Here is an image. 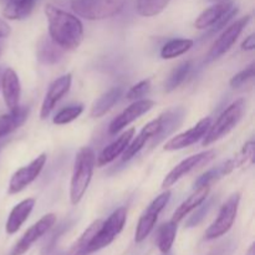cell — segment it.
Here are the masks:
<instances>
[{"instance_id":"obj_1","label":"cell","mask_w":255,"mask_h":255,"mask_svg":"<svg viewBox=\"0 0 255 255\" xmlns=\"http://www.w3.org/2000/svg\"><path fill=\"white\" fill-rule=\"evenodd\" d=\"M45 15L49 22L50 39L64 50H76L84 40V25L75 15L47 4Z\"/></svg>"},{"instance_id":"obj_2","label":"cell","mask_w":255,"mask_h":255,"mask_svg":"<svg viewBox=\"0 0 255 255\" xmlns=\"http://www.w3.org/2000/svg\"><path fill=\"white\" fill-rule=\"evenodd\" d=\"M96 156L91 147H82L76 154L70 183V201L74 206L81 202L94 174Z\"/></svg>"},{"instance_id":"obj_3","label":"cell","mask_w":255,"mask_h":255,"mask_svg":"<svg viewBox=\"0 0 255 255\" xmlns=\"http://www.w3.org/2000/svg\"><path fill=\"white\" fill-rule=\"evenodd\" d=\"M244 111H246V102H244V100H237L233 104L229 105L222 112L221 116L217 119V121L209 126L206 136L203 137L202 144L207 147L213 143V142L221 139L227 133H229L239 124Z\"/></svg>"},{"instance_id":"obj_4","label":"cell","mask_w":255,"mask_h":255,"mask_svg":"<svg viewBox=\"0 0 255 255\" xmlns=\"http://www.w3.org/2000/svg\"><path fill=\"white\" fill-rule=\"evenodd\" d=\"M126 0H71V7L87 20H104L119 14Z\"/></svg>"},{"instance_id":"obj_5","label":"cell","mask_w":255,"mask_h":255,"mask_svg":"<svg viewBox=\"0 0 255 255\" xmlns=\"http://www.w3.org/2000/svg\"><path fill=\"white\" fill-rule=\"evenodd\" d=\"M126 219L127 209L124 207L116 209L106 221L101 223L99 231L96 232L94 238L90 242L87 253L90 254L94 253V252H99L100 249L109 247L122 232L125 224H126Z\"/></svg>"},{"instance_id":"obj_6","label":"cell","mask_w":255,"mask_h":255,"mask_svg":"<svg viewBox=\"0 0 255 255\" xmlns=\"http://www.w3.org/2000/svg\"><path fill=\"white\" fill-rule=\"evenodd\" d=\"M239 202H241V194L239 193L232 194L227 199L226 203L222 206L217 219L211 224V227L207 229L206 234H204L207 241H213V239L221 238L224 234L228 233L229 229L233 227L234 222H236L237 214H238Z\"/></svg>"},{"instance_id":"obj_7","label":"cell","mask_w":255,"mask_h":255,"mask_svg":"<svg viewBox=\"0 0 255 255\" xmlns=\"http://www.w3.org/2000/svg\"><path fill=\"white\" fill-rule=\"evenodd\" d=\"M171 196V191H166L162 194H159V196L149 204L148 208L146 209V212L142 214L141 218H139L138 221V224H137L136 233H134V241H136V243H141V242H143L144 239L151 234L154 226H156L159 213H161L164 209V207L168 204Z\"/></svg>"},{"instance_id":"obj_8","label":"cell","mask_w":255,"mask_h":255,"mask_svg":"<svg viewBox=\"0 0 255 255\" xmlns=\"http://www.w3.org/2000/svg\"><path fill=\"white\" fill-rule=\"evenodd\" d=\"M249 21H251V15H247V16L241 17V19H238L237 21H234L233 24L227 26V29L222 32L221 36H219L218 39L216 40V42L212 45L211 50H209L208 55H207L206 61H214V60L223 56L227 51H229L231 47L236 44L239 35H241L242 31L246 29V26L248 25Z\"/></svg>"},{"instance_id":"obj_9","label":"cell","mask_w":255,"mask_h":255,"mask_svg":"<svg viewBox=\"0 0 255 255\" xmlns=\"http://www.w3.org/2000/svg\"><path fill=\"white\" fill-rule=\"evenodd\" d=\"M55 223H56V216L54 213H49L39 219L34 226L30 227L25 232L24 236L15 244L11 251V255H22L26 253L31 248L32 244L36 243L41 237H44L54 227Z\"/></svg>"},{"instance_id":"obj_10","label":"cell","mask_w":255,"mask_h":255,"mask_svg":"<svg viewBox=\"0 0 255 255\" xmlns=\"http://www.w3.org/2000/svg\"><path fill=\"white\" fill-rule=\"evenodd\" d=\"M216 156V151L214 149H209V151L201 152V153H197L194 156L188 157V158L183 159L181 163L177 164L166 177H164L163 182H162V188H169V187L173 186L176 182H178L182 177H184L186 174H188L189 172L194 171L198 167L207 164L209 161L214 158Z\"/></svg>"},{"instance_id":"obj_11","label":"cell","mask_w":255,"mask_h":255,"mask_svg":"<svg viewBox=\"0 0 255 255\" xmlns=\"http://www.w3.org/2000/svg\"><path fill=\"white\" fill-rule=\"evenodd\" d=\"M45 163H46V153H41L34 161L30 162L27 166L17 169L10 178L9 193L16 194L26 188L30 183H32L39 177Z\"/></svg>"},{"instance_id":"obj_12","label":"cell","mask_w":255,"mask_h":255,"mask_svg":"<svg viewBox=\"0 0 255 255\" xmlns=\"http://www.w3.org/2000/svg\"><path fill=\"white\" fill-rule=\"evenodd\" d=\"M211 125H212L211 117H206V119L201 120L196 126L189 128L188 131L172 137L169 141L166 142L163 149L164 151L172 152V151H178V149H183L186 148V147L192 146V144H194L196 142H198L199 139H202L204 136H206L207 131H208Z\"/></svg>"},{"instance_id":"obj_13","label":"cell","mask_w":255,"mask_h":255,"mask_svg":"<svg viewBox=\"0 0 255 255\" xmlns=\"http://www.w3.org/2000/svg\"><path fill=\"white\" fill-rule=\"evenodd\" d=\"M154 106V102L148 99H142L133 101V104L129 105L122 114H120L116 119L112 120V122L109 126L110 134H117L121 132L125 127L128 126L133 121L148 112L152 107Z\"/></svg>"},{"instance_id":"obj_14","label":"cell","mask_w":255,"mask_h":255,"mask_svg":"<svg viewBox=\"0 0 255 255\" xmlns=\"http://www.w3.org/2000/svg\"><path fill=\"white\" fill-rule=\"evenodd\" d=\"M71 74H66L55 80V81L50 85L49 90H47L46 92V96H45L44 101H42L41 109H40V119L45 120L50 114H51L57 102L69 92L70 87H71Z\"/></svg>"},{"instance_id":"obj_15","label":"cell","mask_w":255,"mask_h":255,"mask_svg":"<svg viewBox=\"0 0 255 255\" xmlns=\"http://www.w3.org/2000/svg\"><path fill=\"white\" fill-rule=\"evenodd\" d=\"M0 89H1L2 97L9 111L16 110L20 106L21 85H20L17 74L10 67H7L0 77Z\"/></svg>"},{"instance_id":"obj_16","label":"cell","mask_w":255,"mask_h":255,"mask_svg":"<svg viewBox=\"0 0 255 255\" xmlns=\"http://www.w3.org/2000/svg\"><path fill=\"white\" fill-rule=\"evenodd\" d=\"M162 126V116H159L158 119L153 120V121L148 122L143 128L141 129L138 134L136 136V138H132L133 141L129 142V144L127 146V148L125 149L124 153H122V161H128L132 157L136 156L148 141L153 139L154 137L158 134V132L161 131Z\"/></svg>"},{"instance_id":"obj_17","label":"cell","mask_w":255,"mask_h":255,"mask_svg":"<svg viewBox=\"0 0 255 255\" xmlns=\"http://www.w3.org/2000/svg\"><path fill=\"white\" fill-rule=\"evenodd\" d=\"M134 137V128L127 129L126 132L121 134L117 139H115L112 143H110L104 151L100 153L99 158H97V164L99 167L106 166V164L111 163L119 156H121L124 153L125 149L127 148V146L129 144V142L132 141V138Z\"/></svg>"},{"instance_id":"obj_18","label":"cell","mask_w":255,"mask_h":255,"mask_svg":"<svg viewBox=\"0 0 255 255\" xmlns=\"http://www.w3.org/2000/svg\"><path fill=\"white\" fill-rule=\"evenodd\" d=\"M35 206L34 198H26L17 203L14 208L11 209L7 218L6 224H5V231L7 234H14L21 228L22 224L27 221L29 216L31 214L32 209Z\"/></svg>"},{"instance_id":"obj_19","label":"cell","mask_w":255,"mask_h":255,"mask_svg":"<svg viewBox=\"0 0 255 255\" xmlns=\"http://www.w3.org/2000/svg\"><path fill=\"white\" fill-rule=\"evenodd\" d=\"M233 6L234 2L232 0H221L219 2L212 5L208 9L204 10L203 12H201V15L194 21V26L199 30L208 29Z\"/></svg>"},{"instance_id":"obj_20","label":"cell","mask_w":255,"mask_h":255,"mask_svg":"<svg viewBox=\"0 0 255 255\" xmlns=\"http://www.w3.org/2000/svg\"><path fill=\"white\" fill-rule=\"evenodd\" d=\"M209 192H211V186H203L199 187V188H196V191L176 209L171 221L176 222L178 224L182 219L186 218V216H188L192 211H194L197 207L201 206L208 198Z\"/></svg>"},{"instance_id":"obj_21","label":"cell","mask_w":255,"mask_h":255,"mask_svg":"<svg viewBox=\"0 0 255 255\" xmlns=\"http://www.w3.org/2000/svg\"><path fill=\"white\" fill-rule=\"evenodd\" d=\"M27 115L29 109L25 106H19L14 111H9V114L0 115V138L19 128L26 121Z\"/></svg>"},{"instance_id":"obj_22","label":"cell","mask_w":255,"mask_h":255,"mask_svg":"<svg viewBox=\"0 0 255 255\" xmlns=\"http://www.w3.org/2000/svg\"><path fill=\"white\" fill-rule=\"evenodd\" d=\"M122 92H124V89L122 87H114V89L109 90L106 94L102 95L91 107V117L94 119H100L104 115H106L112 107L116 105V102L119 101L120 97L122 96Z\"/></svg>"},{"instance_id":"obj_23","label":"cell","mask_w":255,"mask_h":255,"mask_svg":"<svg viewBox=\"0 0 255 255\" xmlns=\"http://www.w3.org/2000/svg\"><path fill=\"white\" fill-rule=\"evenodd\" d=\"M184 111L182 109H173L167 111L166 114L161 115L162 116V126L161 131L157 134V139H154L151 143V147H154L156 144H158L159 142L163 141L167 136H168L171 132H173L174 129L178 128L179 124H181L182 119H183Z\"/></svg>"},{"instance_id":"obj_24","label":"cell","mask_w":255,"mask_h":255,"mask_svg":"<svg viewBox=\"0 0 255 255\" xmlns=\"http://www.w3.org/2000/svg\"><path fill=\"white\" fill-rule=\"evenodd\" d=\"M35 4L36 0H7L2 14L9 20H24L31 14Z\"/></svg>"},{"instance_id":"obj_25","label":"cell","mask_w":255,"mask_h":255,"mask_svg":"<svg viewBox=\"0 0 255 255\" xmlns=\"http://www.w3.org/2000/svg\"><path fill=\"white\" fill-rule=\"evenodd\" d=\"M62 56V49L51 39H42L37 46V59L45 65L59 61Z\"/></svg>"},{"instance_id":"obj_26","label":"cell","mask_w":255,"mask_h":255,"mask_svg":"<svg viewBox=\"0 0 255 255\" xmlns=\"http://www.w3.org/2000/svg\"><path fill=\"white\" fill-rule=\"evenodd\" d=\"M177 226L178 224L173 221H169L167 223L162 224L161 228L157 233V247L162 254L171 252L173 247L174 239L177 236Z\"/></svg>"},{"instance_id":"obj_27","label":"cell","mask_w":255,"mask_h":255,"mask_svg":"<svg viewBox=\"0 0 255 255\" xmlns=\"http://www.w3.org/2000/svg\"><path fill=\"white\" fill-rule=\"evenodd\" d=\"M193 40L191 39H173L163 45L161 49V57L164 60H171L186 54L193 47Z\"/></svg>"},{"instance_id":"obj_28","label":"cell","mask_w":255,"mask_h":255,"mask_svg":"<svg viewBox=\"0 0 255 255\" xmlns=\"http://www.w3.org/2000/svg\"><path fill=\"white\" fill-rule=\"evenodd\" d=\"M101 223H102V221L94 222V223H92L91 226H90L89 228H87L86 231L81 234V237H80V238L75 242L74 246L69 249V252H67L65 255H87L89 254L87 253V249H89L90 242H91V239L94 238V236L96 234V232L99 231Z\"/></svg>"},{"instance_id":"obj_29","label":"cell","mask_w":255,"mask_h":255,"mask_svg":"<svg viewBox=\"0 0 255 255\" xmlns=\"http://www.w3.org/2000/svg\"><path fill=\"white\" fill-rule=\"evenodd\" d=\"M169 0H136V10L141 16H154L163 11Z\"/></svg>"},{"instance_id":"obj_30","label":"cell","mask_w":255,"mask_h":255,"mask_svg":"<svg viewBox=\"0 0 255 255\" xmlns=\"http://www.w3.org/2000/svg\"><path fill=\"white\" fill-rule=\"evenodd\" d=\"M191 61H183L179 65H177V67L171 72V75L167 79L166 84H164L166 92H171L173 90H176L186 80V77L188 76L189 71H191Z\"/></svg>"},{"instance_id":"obj_31","label":"cell","mask_w":255,"mask_h":255,"mask_svg":"<svg viewBox=\"0 0 255 255\" xmlns=\"http://www.w3.org/2000/svg\"><path fill=\"white\" fill-rule=\"evenodd\" d=\"M254 142L249 141L247 142L243 146V148L237 153V156H234V158L229 159L228 164L231 167L232 171L239 168V167L247 166L248 163H252L254 159Z\"/></svg>"},{"instance_id":"obj_32","label":"cell","mask_w":255,"mask_h":255,"mask_svg":"<svg viewBox=\"0 0 255 255\" xmlns=\"http://www.w3.org/2000/svg\"><path fill=\"white\" fill-rule=\"evenodd\" d=\"M84 112V106L82 105H72V106H67L65 109L60 110L55 117L52 119V122L55 125H66L70 122L75 121L80 115Z\"/></svg>"},{"instance_id":"obj_33","label":"cell","mask_w":255,"mask_h":255,"mask_svg":"<svg viewBox=\"0 0 255 255\" xmlns=\"http://www.w3.org/2000/svg\"><path fill=\"white\" fill-rule=\"evenodd\" d=\"M151 90V81L149 80H143V81H139L138 84H136L134 86H132L128 90V92L126 94V99L129 101H137V100H142V97L144 95L148 94V91Z\"/></svg>"},{"instance_id":"obj_34","label":"cell","mask_w":255,"mask_h":255,"mask_svg":"<svg viewBox=\"0 0 255 255\" xmlns=\"http://www.w3.org/2000/svg\"><path fill=\"white\" fill-rule=\"evenodd\" d=\"M212 206H213V199H211V201L206 202L204 201L203 203L201 204V206H198L196 208V213L193 214V216L191 217V218L188 219V222H187V227H196L198 226L199 223H201L202 221H203L204 218H206L207 214L209 213V211H211Z\"/></svg>"},{"instance_id":"obj_35","label":"cell","mask_w":255,"mask_h":255,"mask_svg":"<svg viewBox=\"0 0 255 255\" xmlns=\"http://www.w3.org/2000/svg\"><path fill=\"white\" fill-rule=\"evenodd\" d=\"M254 77V64H251L248 67H246L244 70H242L241 72H238L237 75H234L231 79L229 84L233 89H238V87L243 86L246 82H248L249 80H252Z\"/></svg>"},{"instance_id":"obj_36","label":"cell","mask_w":255,"mask_h":255,"mask_svg":"<svg viewBox=\"0 0 255 255\" xmlns=\"http://www.w3.org/2000/svg\"><path fill=\"white\" fill-rule=\"evenodd\" d=\"M237 12H238V9H237V6L234 5L233 7H232L229 11H227L226 14L223 15V16L221 17V19L218 20L217 22H214L213 25L211 26V34H214V32L219 31L221 29H223L224 26H227L228 25V22L231 21L232 19H233V16H236Z\"/></svg>"},{"instance_id":"obj_37","label":"cell","mask_w":255,"mask_h":255,"mask_svg":"<svg viewBox=\"0 0 255 255\" xmlns=\"http://www.w3.org/2000/svg\"><path fill=\"white\" fill-rule=\"evenodd\" d=\"M234 251V246L232 243H224L221 244L218 248L214 249L213 252H211L208 255H232Z\"/></svg>"},{"instance_id":"obj_38","label":"cell","mask_w":255,"mask_h":255,"mask_svg":"<svg viewBox=\"0 0 255 255\" xmlns=\"http://www.w3.org/2000/svg\"><path fill=\"white\" fill-rule=\"evenodd\" d=\"M242 49L246 50V51H252L255 49V35L251 34L248 37H246V40L242 44Z\"/></svg>"},{"instance_id":"obj_39","label":"cell","mask_w":255,"mask_h":255,"mask_svg":"<svg viewBox=\"0 0 255 255\" xmlns=\"http://www.w3.org/2000/svg\"><path fill=\"white\" fill-rule=\"evenodd\" d=\"M11 34V27L9 26L5 20L0 19V39H4V37H7Z\"/></svg>"},{"instance_id":"obj_40","label":"cell","mask_w":255,"mask_h":255,"mask_svg":"<svg viewBox=\"0 0 255 255\" xmlns=\"http://www.w3.org/2000/svg\"><path fill=\"white\" fill-rule=\"evenodd\" d=\"M246 255H255V246H254V243L252 244L251 248L248 249V252H247Z\"/></svg>"},{"instance_id":"obj_41","label":"cell","mask_w":255,"mask_h":255,"mask_svg":"<svg viewBox=\"0 0 255 255\" xmlns=\"http://www.w3.org/2000/svg\"><path fill=\"white\" fill-rule=\"evenodd\" d=\"M163 255H173V254H172V253H171V252H168V253H164Z\"/></svg>"},{"instance_id":"obj_42","label":"cell","mask_w":255,"mask_h":255,"mask_svg":"<svg viewBox=\"0 0 255 255\" xmlns=\"http://www.w3.org/2000/svg\"><path fill=\"white\" fill-rule=\"evenodd\" d=\"M212 1H221V0H212Z\"/></svg>"},{"instance_id":"obj_43","label":"cell","mask_w":255,"mask_h":255,"mask_svg":"<svg viewBox=\"0 0 255 255\" xmlns=\"http://www.w3.org/2000/svg\"><path fill=\"white\" fill-rule=\"evenodd\" d=\"M0 54H1V49H0Z\"/></svg>"},{"instance_id":"obj_44","label":"cell","mask_w":255,"mask_h":255,"mask_svg":"<svg viewBox=\"0 0 255 255\" xmlns=\"http://www.w3.org/2000/svg\"><path fill=\"white\" fill-rule=\"evenodd\" d=\"M0 77H1V75H0Z\"/></svg>"}]
</instances>
